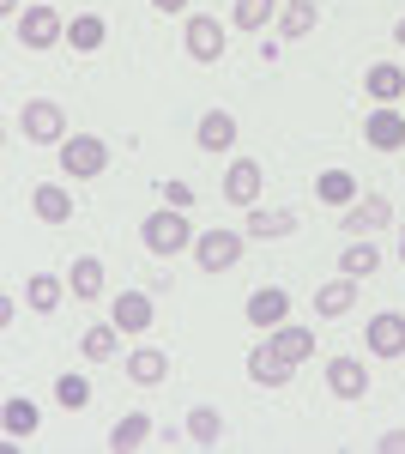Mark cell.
I'll list each match as a JSON object with an SVG mask.
<instances>
[{"instance_id": "cell-39", "label": "cell", "mask_w": 405, "mask_h": 454, "mask_svg": "<svg viewBox=\"0 0 405 454\" xmlns=\"http://www.w3.org/2000/svg\"><path fill=\"white\" fill-rule=\"evenodd\" d=\"M400 261H405V231H400Z\"/></svg>"}, {"instance_id": "cell-20", "label": "cell", "mask_w": 405, "mask_h": 454, "mask_svg": "<svg viewBox=\"0 0 405 454\" xmlns=\"http://www.w3.org/2000/svg\"><path fill=\"white\" fill-rule=\"evenodd\" d=\"M267 346L278 351L284 364H308V357H315V333L297 327V321H284V327H272V333H267Z\"/></svg>"}, {"instance_id": "cell-24", "label": "cell", "mask_w": 405, "mask_h": 454, "mask_svg": "<svg viewBox=\"0 0 405 454\" xmlns=\"http://www.w3.org/2000/svg\"><path fill=\"white\" fill-rule=\"evenodd\" d=\"M0 424H6V436L12 442H25V436H36V424H43V412H36L25 394H12L6 406H0Z\"/></svg>"}, {"instance_id": "cell-6", "label": "cell", "mask_w": 405, "mask_h": 454, "mask_svg": "<svg viewBox=\"0 0 405 454\" xmlns=\"http://www.w3.org/2000/svg\"><path fill=\"white\" fill-rule=\"evenodd\" d=\"M182 49H188L200 67H218V61H224V25H218L212 12H194L188 31H182Z\"/></svg>"}, {"instance_id": "cell-4", "label": "cell", "mask_w": 405, "mask_h": 454, "mask_svg": "<svg viewBox=\"0 0 405 454\" xmlns=\"http://www.w3.org/2000/svg\"><path fill=\"white\" fill-rule=\"evenodd\" d=\"M242 248H248V231H206L194 237V261H200V273H230Z\"/></svg>"}, {"instance_id": "cell-33", "label": "cell", "mask_w": 405, "mask_h": 454, "mask_svg": "<svg viewBox=\"0 0 405 454\" xmlns=\"http://www.w3.org/2000/svg\"><path fill=\"white\" fill-rule=\"evenodd\" d=\"M55 400H61V406H67V412H85V406H91V382H85V376H61V382H55Z\"/></svg>"}, {"instance_id": "cell-21", "label": "cell", "mask_w": 405, "mask_h": 454, "mask_svg": "<svg viewBox=\"0 0 405 454\" xmlns=\"http://www.w3.org/2000/svg\"><path fill=\"white\" fill-rule=\"evenodd\" d=\"M315 200H321V207H333V212H345L351 200H357L351 170H321V176H315Z\"/></svg>"}, {"instance_id": "cell-11", "label": "cell", "mask_w": 405, "mask_h": 454, "mask_svg": "<svg viewBox=\"0 0 405 454\" xmlns=\"http://www.w3.org/2000/svg\"><path fill=\"white\" fill-rule=\"evenodd\" d=\"M363 145H375V152H400L405 145V115L393 104H375L370 121H363Z\"/></svg>"}, {"instance_id": "cell-9", "label": "cell", "mask_w": 405, "mask_h": 454, "mask_svg": "<svg viewBox=\"0 0 405 454\" xmlns=\"http://www.w3.org/2000/svg\"><path fill=\"white\" fill-rule=\"evenodd\" d=\"M261 188H267V176H261V164H254V158H237V164H230V170H224V200H230V207H261Z\"/></svg>"}, {"instance_id": "cell-22", "label": "cell", "mask_w": 405, "mask_h": 454, "mask_svg": "<svg viewBox=\"0 0 405 454\" xmlns=\"http://www.w3.org/2000/svg\"><path fill=\"white\" fill-rule=\"evenodd\" d=\"M363 91H370L375 104H393V98H405V67H400V61H375L370 79H363Z\"/></svg>"}, {"instance_id": "cell-19", "label": "cell", "mask_w": 405, "mask_h": 454, "mask_svg": "<svg viewBox=\"0 0 405 454\" xmlns=\"http://www.w3.org/2000/svg\"><path fill=\"white\" fill-rule=\"evenodd\" d=\"M31 212L43 218V224H67L73 218V194L61 188V182H36L31 188Z\"/></svg>"}, {"instance_id": "cell-5", "label": "cell", "mask_w": 405, "mask_h": 454, "mask_svg": "<svg viewBox=\"0 0 405 454\" xmlns=\"http://www.w3.org/2000/svg\"><path fill=\"white\" fill-rule=\"evenodd\" d=\"M12 31L25 49H55V43H67V19L55 12V6H25L19 19H12Z\"/></svg>"}, {"instance_id": "cell-16", "label": "cell", "mask_w": 405, "mask_h": 454, "mask_svg": "<svg viewBox=\"0 0 405 454\" xmlns=\"http://www.w3.org/2000/svg\"><path fill=\"white\" fill-rule=\"evenodd\" d=\"M248 243H272V237H291L297 231V212H284V207H248Z\"/></svg>"}, {"instance_id": "cell-35", "label": "cell", "mask_w": 405, "mask_h": 454, "mask_svg": "<svg viewBox=\"0 0 405 454\" xmlns=\"http://www.w3.org/2000/svg\"><path fill=\"white\" fill-rule=\"evenodd\" d=\"M375 449H381V454H405V430H387V436H381Z\"/></svg>"}, {"instance_id": "cell-29", "label": "cell", "mask_w": 405, "mask_h": 454, "mask_svg": "<svg viewBox=\"0 0 405 454\" xmlns=\"http://www.w3.org/2000/svg\"><path fill=\"white\" fill-rule=\"evenodd\" d=\"M218 436H224L218 406H194V412H188V442H194V449H218Z\"/></svg>"}, {"instance_id": "cell-23", "label": "cell", "mask_w": 405, "mask_h": 454, "mask_svg": "<svg viewBox=\"0 0 405 454\" xmlns=\"http://www.w3.org/2000/svg\"><path fill=\"white\" fill-rule=\"evenodd\" d=\"M73 285L67 279H55V273H31L25 279V303H31L36 315H49V309H61V297H67Z\"/></svg>"}, {"instance_id": "cell-27", "label": "cell", "mask_w": 405, "mask_h": 454, "mask_svg": "<svg viewBox=\"0 0 405 454\" xmlns=\"http://www.w3.org/2000/svg\"><path fill=\"white\" fill-rule=\"evenodd\" d=\"M315 25H321V6H315V0H284V6H278V31L284 36H308Z\"/></svg>"}, {"instance_id": "cell-10", "label": "cell", "mask_w": 405, "mask_h": 454, "mask_svg": "<svg viewBox=\"0 0 405 454\" xmlns=\"http://www.w3.org/2000/svg\"><path fill=\"white\" fill-rule=\"evenodd\" d=\"M248 321L261 327V333H272V327H284L291 321V291H278V285H261V291H248Z\"/></svg>"}, {"instance_id": "cell-36", "label": "cell", "mask_w": 405, "mask_h": 454, "mask_svg": "<svg viewBox=\"0 0 405 454\" xmlns=\"http://www.w3.org/2000/svg\"><path fill=\"white\" fill-rule=\"evenodd\" d=\"M158 12H188V0H152Z\"/></svg>"}, {"instance_id": "cell-34", "label": "cell", "mask_w": 405, "mask_h": 454, "mask_svg": "<svg viewBox=\"0 0 405 454\" xmlns=\"http://www.w3.org/2000/svg\"><path fill=\"white\" fill-rule=\"evenodd\" d=\"M158 194H164V207H194V188H188V182H164V188H158Z\"/></svg>"}, {"instance_id": "cell-3", "label": "cell", "mask_w": 405, "mask_h": 454, "mask_svg": "<svg viewBox=\"0 0 405 454\" xmlns=\"http://www.w3.org/2000/svg\"><path fill=\"white\" fill-rule=\"evenodd\" d=\"M55 152H61V170H67L73 182H91V176L109 170V145H103L97 134H67Z\"/></svg>"}, {"instance_id": "cell-25", "label": "cell", "mask_w": 405, "mask_h": 454, "mask_svg": "<svg viewBox=\"0 0 405 454\" xmlns=\"http://www.w3.org/2000/svg\"><path fill=\"white\" fill-rule=\"evenodd\" d=\"M152 442V419L145 412H128V419H115V430H109V449L115 454H134Z\"/></svg>"}, {"instance_id": "cell-28", "label": "cell", "mask_w": 405, "mask_h": 454, "mask_svg": "<svg viewBox=\"0 0 405 454\" xmlns=\"http://www.w3.org/2000/svg\"><path fill=\"white\" fill-rule=\"evenodd\" d=\"M115 333H121L115 321H103V327H85V333H79V351H85L91 364H109V357L121 351V340H115Z\"/></svg>"}, {"instance_id": "cell-12", "label": "cell", "mask_w": 405, "mask_h": 454, "mask_svg": "<svg viewBox=\"0 0 405 454\" xmlns=\"http://www.w3.org/2000/svg\"><path fill=\"white\" fill-rule=\"evenodd\" d=\"M327 387H333L339 400H363L370 394V370H363V357H327Z\"/></svg>"}, {"instance_id": "cell-8", "label": "cell", "mask_w": 405, "mask_h": 454, "mask_svg": "<svg viewBox=\"0 0 405 454\" xmlns=\"http://www.w3.org/2000/svg\"><path fill=\"white\" fill-rule=\"evenodd\" d=\"M363 346H370V357H405V315H400V309L370 315V327H363Z\"/></svg>"}, {"instance_id": "cell-38", "label": "cell", "mask_w": 405, "mask_h": 454, "mask_svg": "<svg viewBox=\"0 0 405 454\" xmlns=\"http://www.w3.org/2000/svg\"><path fill=\"white\" fill-rule=\"evenodd\" d=\"M393 43H400V49H405V19H400V25H393Z\"/></svg>"}, {"instance_id": "cell-37", "label": "cell", "mask_w": 405, "mask_h": 454, "mask_svg": "<svg viewBox=\"0 0 405 454\" xmlns=\"http://www.w3.org/2000/svg\"><path fill=\"white\" fill-rule=\"evenodd\" d=\"M19 6H25V0H0V12H6V19H19Z\"/></svg>"}, {"instance_id": "cell-31", "label": "cell", "mask_w": 405, "mask_h": 454, "mask_svg": "<svg viewBox=\"0 0 405 454\" xmlns=\"http://www.w3.org/2000/svg\"><path fill=\"white\" fill-rule=\"evenodd\" d=\"M272 19H278V0H237V12H230L237 31H267Z\"/></svg>"}, {"instance_id": "cell-15", "label": "cell", "mask_w": 405, "mask_h": 454, "mask_svg": "<svg viewBox=\"0 0 405 454\" xmlns=\"http://www.w3.org/2000/svg\"><path fill=\"white\" fill-rule=\"evenodd\" d=\"M357 285H363V279H351V273H339V279H327L321 291H315V315H327V321H339V315H351V309H357Z\"/></svg>"}, {"instance_id": "cell-2", "label": "cell", "mask_w": 405, "mask_h": 454, "mask_svg": "<svg viewBox=\"0 0 405 454\" xmlns=\"http://www.w3.org/2000/svg\"><path fill=\"white\" fill-rule=\"evenodd\" d=\"M19 134L31 145H61L67 140V109L55 104V98H25L19 109Z\"/></svg>"}, {"instance_id": "cell-7", "label": "cell", "mask_w": 405, "mask_h": 454, "mask_svg": "<svg viewBox=\"0 0 405 454\" xmlns=\"http://www.w3.org/2000/svg\"><path fill=\"white\" fill-rule=\"evenodd\" d=\"M339 224H345V237H370V231L393 224V207H387V194H357L351 207L339 212Z\"/></svg>"}, {"instance_id": "cell-1", "label": "cell", "mask_w": 405, "mask_h": 454, "mask_svg": "<svg viewBox=\"0 0 405 454\" xmlns=\"http://www.w3.org/2000/svg\"><path fill=\"white\" fill-rule=\"evenodd\" d=\"M139 243L152 248V254H182V248H194V224H188V212L182 207H158L145 224H139Z\"/></svg>"}, {"instance_id": "cell-17", "label": "cell", "mask_w": 405, "mask_h": 454, "mask_svg": "<svg viewBox=\"0 0 405 454\" xmlns=\"http://www.w3.org/2000/svg\"><path fill=\"white\" fill-rule=\"evenodd\" d=\"M128 382L134 387H164L169 382V357L158 346H134L128 351Z\"/></svg>"}, {"instance_id": "cell-32", "label": "cell", "mask_w": 405, "mask_h": 454, "mask_svg": "<svg viewBox=\"0 0 405 454\" xmlns=\"http://www.w3.org/2000/svg\"><path fill=\"white\" fill-rule=\"evenodd\" d=\"M67 285H73V297H97L103 291V261L97 254H79L73 273H67Z\"/></svg>"}, {"instance_id": "cell-14", "label": "cell", "mask_w": 405, "mask_h": 454, "mask_svg": "<svg viewBox=\"0 0 405 454\" xmlns=\"http://www.w3.org/2000/svg\"><path fill=\"white\" fill-rule=\"evenodd\" d=\"M291 370H297V364H284L267 340L248 351V382H254V387H291Z\"/></svg>"}, {"instance_id": "cell-18", "label": "cell", "mask_w": 405, "mask_h": 454, "mask_svg": "<svg viewBox=\"0 0 405 454\" xmlns=\"http://www.w3.org/2000/svg\"><path fill=\"white\" fill-rule=\"evenodd\" d=\"M194 145H200V152H230V145H237V115H230V109H206L200 128H194Z\"/></svg>"}, {"instance_id": "cell-30", "label": "cell", "mask_w": 405, "mask_h": 454, "mask_svg": "<svg viewBox=\"0 0 405 454\" xmlns=\"http://www.w3.org/2000/svg\"><path fill=\"white\" fill-rule=\"evenodd\" d=\"M375 267H381V248H375V243H345L339 273H351V279H375Z\"/></svg>"}, {"instance_id": "cell-13", "label": "cell", "mask_w": 405, "mask_h": 454, "mask_svg": "<svg viewBox=\"0 0 405 454\" xmlns=\"http://www.w3.org/2000/svg\"><path fill=\"white\" fill-rule=\"evenodd\" d=\"M152 297H145V291H115V303H109V321H115V327H121V333H145V327H152Z\"/></svg>"}, {"instance_id": "cell-26", "label": "cell", "mask_w": 405, "mask_h": 454, "mask_svg": "<svg viewBox=\"0 0 405 454\" xmlns=\"http://www.w3.org/2000/svg\"><path fill=\"white\" fill-rule=\"evenodd\" d=\"M103 36H109V25H103L97 12H73L67 19V49H79V55L103 49Z\"/></svg>"}]
</instances>
